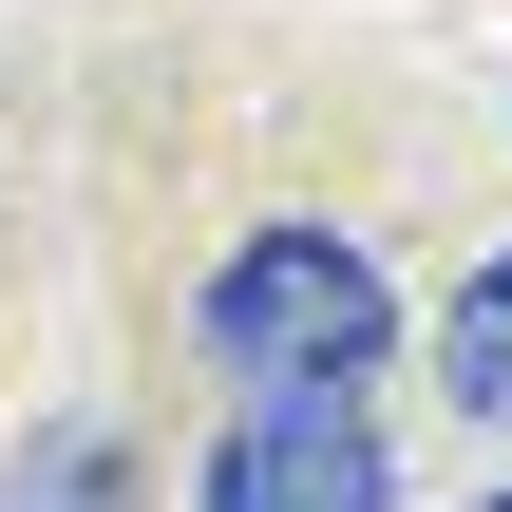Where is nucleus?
I'll return each mask as SVG.
<instances>
[{
    "label": "nucleus",
    "mask_w": 512,
    "mask_h": 512,
    "mask_svg": "<svg viewBox=\"0 0 512 512\" xmlns=\"http://www.w3.org/2000/svg\"><path fill=\"white\" fill-rule=\"evenodd\" d=\"M437 380H456L475 418H512V247L456 285V304H437Z\"/></svg>",
    "instance_id": "obj_4"
},
{
    "label": "nucleus",
    "mask_w": 512,
    "mask_h": 512,
    "mask_svg": "<svg viewBox=\"0 0 512 512\" xmlns=\"http://www.w3.org/2000/svg\"><path fill=\"white\" fill-rule=\"evenodd\" d=\"M0 512H133V456H114L95 418H38V437L0 456Z\"/></svg>",
    "instance_id": "obj_3"
},
{
    "label": "nucleus",
    "mask_w": 512,
    "mask_h": 512,
    "mask_svg": "<svg viewBox=\"0 0 512 512\" xmlns=\"http://www.w3.org/2000/svg\"><path fill=\"white\" fill-rule=\"evenodd\" d=\"M475 512H512V494H475Z\"/></svg>",
    "instance_id": "obj_5"
},
{
    "label": "nucleus",
    "mask_w": 512,
    "mask_h": 512,
    "mask_svg": "<svg viewBox=\"0 0 512 512\" xmlns=\"http://www.w3.org/2000/svg\"><path fill=\"white\" fill-rule=\"evenodd\" d=\"M190 512H380V418L361 399H247L209 437Z\"/></svg>",
    "instance_id": "obj_2"
},
{
    "label": "nucleus",
    "mask_w": 512,
    "mask_h": 512,
    "mask_svg": "<svg viewBox=\"0 0 512 512\" xmlns=\"http://www.w3.org/2000/svg\"><path fill=\"white\" fill-rule=\"evenodd\" d=\"M380 323H399V285L361 228H247L209 266V342L247 361V399H342L380 361Z\"/></svg>",
    "instance_id": "obj_1"
}]
</instances>
